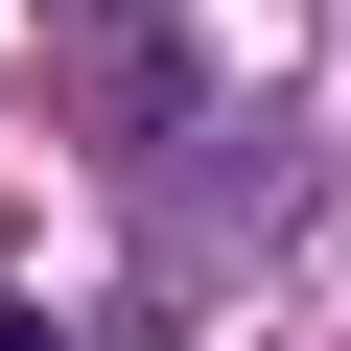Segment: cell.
<instances>
[{"mask_svg": "<svg viewBox=\"0 0 351 351\" xmlns=\"http://www.w3.org/2000/svg\"><path fill=\"white\" fill-rule=\"evenodd\" d=\"M0 351H47V328H24V304H0Z\"/></svg>", "mask_w": 351, "mask_h": 351, "instance_id": "cell-1", "label": "cell"}]
</instances>
